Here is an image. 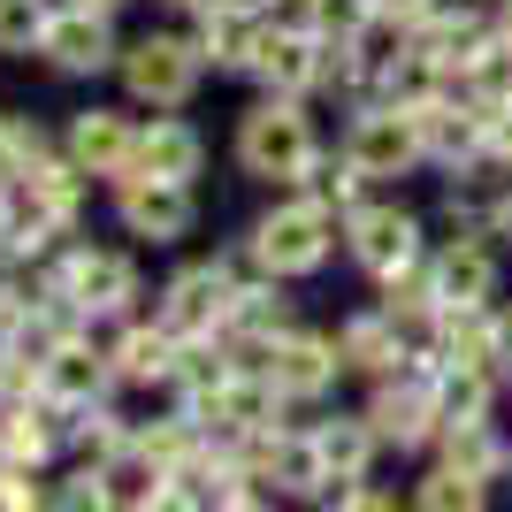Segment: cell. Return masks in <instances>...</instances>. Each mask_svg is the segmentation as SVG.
<instances>
[{
    "label": "cell",
    "instance_id": "obj_1",
    "mask_svg": "<svg viewBox=\"0 0 512 512\" xmlns=\"http://www.w3.org/2000/svg\"><path fill=\"white\" fill-rule=\"evenodd\" d=\"M237 153H245V169H253V176H306V169H314L306 115H299V107H260V115H245Z\"/></svg>",
    "mask_w": 512,
    "mask_h": 512
},
{
    "label": "cell",
    "instance_id": "obj_2",
    "mask_svg": "<svg viewBox=\"0 0 512 512\" xmlns=\"http://www.w3.org/2000/svg\"><path fill=\"white\" fill-rule=\"evenodd\" d=\"M253 253L268 276H306V268H321V253H329V214L321 207H283L268 214L253 230Z\"/></svg>",
    "mask_w": 512,
    "mask_h": 512
},
{
    "label": "cell",
    "instance_id": "obj_3",
    "mask_svg": "<svg viewBox=\"0 0 512 512\" xmlns=\"http://www.w3.org/2000/svg\"><path fill=\"white\" fill-rule=\"evenodd\" d=\"M421 153H428V138H421V123H413V107H367L360 130H352V161H360L367 176H398V169H413Z\"/></svg>",
    "mask_w": 512,
    "mask_h": 512
},
{
    "label": "cell",
    "instance_id": "obj_4",
    "mask_svg": "<svg viewBox=\"0 0 512 512\" xmlns=\"http://www.w3.org/2000/svg\"><path fill=\"white\" fill-rule=\"evenodd\" d=\"M123 77H130L138 100L176 107L184 92H192V77H199V54L184 39H138V46H130V62H123Z\"/></svg>",
    "mask_w": 512,
    "mask_h": 512
},
{
    "label": "cell",
    "instance_id": "obj_5",
    "mask_svg": "<svg viewBox=\"0 0 512 512\" xmlns=\"http://www.w3.org/2000/svg\"><path fill=\"white\" fill-rule=\"evenodd\" d=\"M130 291H138V276L123 253H77L69 276H54V299H69L77 314H123Z\"/></svg>",
    "mask_w": 512,
    "mask_h": 512
},
{
    "label": "cell",
    "instance_id": "obj_6",
    "mask_svg": "<svg viewBox=\"0 0 512 512\" xmlns=\"http://www.w3.org/2000/svg\"><path fill=\"white\" fill-rule=\"evenodd\" d=\"M230 306H237V291H230V276H222V268H184V276L169 283L161 329H169V337H207Z\"/></svg>",
    "mask_w": 512,
    "mask_h": 512
},
{
    "label": "cell",
    "instance_id": "obj_7",
    "mask_svg": "<svg viewBox=\"0 0 512 512\" xmlns=\"http://www.w3.org/2000/svg\"><path fill=\"white\" fill-rule=\"evenodd\" d=\"M123 222L138 237H184L192 230V192H184V176H130L123 184Z\"/></svg>",
    "mask_w": 512,
    "mask_h": 512
},
{
    "label": "cell",
    "instance_id": "obj_8",
    "mask_svg": "<svg viewBox=\"0 0 512 512\" xmlns=\"http://www.w3.org/2000/svg\"><path fill=\"white\" fill-rule=\"evenodd\" d=\"M352 253H360V268L390 276V268H406L421 253V222L406 207H360L352 214Z\"/></svg>",
    "mask_w": 512,
    "mask_h": 512
},
{
    "label": "cell",
    "instance_id": "obj_9",
    "mask_svg": "<svg viewBox=\"0 0 512 512\" xmlns=\"http://www.w3.org/2000/svg\"><path fill=\"white\" fill-rule=\"evenodd\" d=\"M344 352H329L321 337H276L268 344V383L283 390V398H314V390L337 383Z\"/></svg>",
    "mask_w": 512,
    "mask_h": 512
},
{
    "label": "cell",
    "instance_id": "obj_10",
    "mask_svg": "<svg viewBox=\"0 0 512 512\" xmlns=\"http://www.w3.org/2000/svg\"><path fill=\"white\" fill-rule=\"evenodd\" d=\"M329 54H337V46H321L314 23H291L276 39H260V69H268V85H283V92H306L314 77H329V69H337Z\"/></svg>",
    "mask_w": 512,
    "mask_h": 512
},
{
    "label": "cell",
    "instance_id": "obj_11",
    "mask_svg": "<svg viewBox=\"0 0 512 512\" xmlns=\"http://www.w3.org/2000/svg\"><path fill=\"white\" fill-rule=\"evenodd\" d=\"M497 291V260L482 237H451L444 253H436V299L444 306H490Z\"/></svg>",
    "mask_w": 512,
    "mask_h": 512
},
{
    "label": "cell",
    "instance_id": "obj_12",
    "mask_svg": "<svg viewBox=\"0 0 512 512\" xmlns=\"http://www.w3.org/2000/svg\"><path fill=\"white\" fill-rule=\"evenodd\" d=\"M375 436H390V444H428L436 436V421H444V406H436V375H421V383H390L383 398H375Z\"/></svg>",
    "mask_w": 512,
    "mask_h": 512
},
{
    "label": "cell",
    "instance_id": "obj_13",
    "mask_svg": "<svg viewBox=\"0 0 512 512\" xmlns=\"http://www.w3.org/2000/svg\"><path fill=\"white\" fill-rule=\"evenodd\" d=\"M130 153H138V138L123 130V115H77L69 123V161L77 169H92V176H115V169H130Z\"/></svg>",
    "mask_w": 512,
    "mask_h": 512
},
{
    "label": "cell",
    "instance_id": "obj_14",
    "mask_svg": "<svg viewBox=\"0 0 512 512\" xmlns=\"http://www.w3.org/2000/svg\"><path fill=\"white\" fill-rule=\"evenodd\" d=\"M46 54H54V69H100L107 62V23L92 16V8H69V16L46 23Z\"/></svg>",
    "mask_w": 512,
    "mask_h": 512
},
{
    "label": "cell",
    "instance_id": "obj_15",
    "mask_svg": "<svg viewBox=\"0 0 512 512\" xmlns=\"http://www.w3.org/2000/svg\"><path fill=\"white\" fill-rule=\"evenodd\" d=\"M146 176H192L199 169V130L192 123H176V115H161V123L138 138V153H130Z\"/></svg>",
    "mask_w": 512,
    "mask_h": 512
},
{
    "label": "cell",
    "instance_id": "obj_16",
    "mask_svg": "<svg viewBox=\"0 0 512 512\" xmlns=\"http://www.w3.org/2000/svg\"><path fill=\"white\" fill-rule=\"evenodd\" d=\"M459 77H467V100H474V107H505V100H512V31H505V39L490 31V39L467 54V69H459Z\"/></svg>",
    "mask_w": 512,
    "mask_h": 512
},
{
    "label": "cell",
    "instance_id": "obj_17",
    "mask_svg": "<svg viewBox=\"0 0 512 512\" xmlns=\"http://www.w3.org/2000/svg\"><path fill=\"white\" fill-rule=\"evenodd\" d=\"M444 467L474 474V482H490V474H497V467H512V459L497 451L490 421H444Z\"/></svg>",
    "mask_w": 512,
    "mask_h": 512
},
{
    "label": "cell",
    "instance_id": "obj_18",
    "mask_svg": "<svg viewBox=\"0 0 512 512\" xmlns=\"http://www.w3.org/2000/svg\"><path fill=\"white\" fill-rule=\"evenodd\" d=\"M490 367H459L444 360V375H436V406H444V421H490Z\"/></svg>",
    "mask_w": 512,
    "mask_h": 512
},
{
    "label": "cell",
    "instance_id": "obj_19",
    "mask_svg": "<svg viewBox=\"0 0 512 512\" xmlns=\"http://www.w3.org/2000/svg\"><path fill=\"white\" fill-rule=\"evenodd\" d=\"M39 375H46V390H54L62 406H85L92 390L107 383V367L92 360L85 344H54V352H46V367H39Z\"/></svg>",
    "mask_w": 512,
    "mask_h": 512
},
{
    "label": "cell",
    "instance_id": "obj_20",
    "mask_svg": "<svg viewBox=\"0 0 512 512\" xmlns=\"http://www.w3.org/2000/svg\"><path fill=\"white\" fill-rule=\"evenodd\" d=\"M314 444H321V467L337 474V482H360L367 451H375V421H329Z\"/></svg>",
    "mask_w": 512,
    "mask_h": 512
},
{
    "label": "cell",
    "instance_id": "obj_21",
    "mask_svg": "<svg viewBox=\"0 0 512 512\" xmlns=\"http://www.w3.org/2000/svg\"><path fill=\"white\" fill-rule=\"evenodd\" d=\"M107 497H123V505H161V497H169V474H161L153 451H138V459L115 451V459H107Z\"/></svg>",
    "mask_w": 512,
    "mask_h": 512
},
{
    "label": "cell",
    "instance_id": "obj_22",
    "mask_svg": "<svg viewBox=\"0 0 512 512\" xmlns=\"http://www.w3.org/2000/svg\"><path fill=\"white\" fill-rule=\"evenodd\" d=\"M115 367H123L130 383H153V375H169V329H130L123 344H115Z\"/></svg>",
    "mask_w": 512,
    "mask_h": 512
},
{
    "label": "cell",
    "instance_id": "obj_23",
    "mask_svg": "<svg viewBox=\"0 0 512 512\" xmlns=\"http://www.w3.org/2000/svg\"><path fill=\"white\" fill-rule=\"evenodd\" d=\"M344 360H352V367H390V360H398V314H390V321H375V314L352 321V329H344Z\"/></svg>",
    "mask_w": 512,
    "mask_h": 512
},
{
    "label": "cell",
    "instance_id": "obj_24",
    "mask_svg": "<svg viewBox=\"0 0 512 512\" xmlns=\"http://www.w3.org/2000/svg\"><path fill=\"white\" fill-rule=\"evenodd\" d=\"M46 8L39 0H0V54H23V46H39L46 39Z\"/></svg>",
    "mask_w": 512,
    "mask_h": 512
},
{
    "label": "cell",
    "instance_id": "obj_25",
    "mask_svg": "<svg viewBox=\"0 0 512 512\" xmlns=\"http://www.w3.org/2000/svg\"><path fill=\"white\" fill-rule=\"evenodd\" d=\"M421 505H428V512H451V505L474 512V505H482V482H474V474H459V467H444V474L421 490Z\"/></svg>",
    "mask_w": 512,
    "mask_h": 512
},
{
    "label": "cell",
    "instance_id": "obj_26",
    "mask_svg": "<svg viewBox=\"0 0 512 512\" xmlns=\"http://www.w3.org/2000/svg\"><path fill=\"white\" fill-rule=\"evenodd\" d=\"M230 314L245 321L253 337H268V329H283V291H276V283H260V291H237Z\"/></svg>",
    "mask_w": 512,
    "mask_h": 512
},
{
    "label": "cell",
    "instance_id": "obj_27",
    "mask_svg": "<svg viewBox=\"0 0 512 512\" xmlns=\"http://www.w3.org/2000/svg\"><path fill=\"white\" fill-rule=\"evenodd\" d=\"M482 138H490V161H512V100L482 107Z\"/></svg>",
    "mask_w": 512,
    "mask_h": 512
},
{
    "label": "cell",
    "instance_id": "obj_28",
    "mask_svg": "<svg viewBox=\"0 0 512 512\" xmlns=\"http://www.w3.org/2000/svg\"><path fill=\"white\" fill-rule=\"evenodd\" d=\"M8 459H31V467L46 459V428H31V413H23V421L8 428Z\"/></svg>",
    "mask_w": 512,
    "mask_h": 512
},
{
    "label": "cell",
    "instance_id": "obj_29",
    "mask_svg": "<svg viewBox=\"0 0 512 512\" xmlns=\"http://www.w3.org/2000/svg\"><path fill=\"white\" fill-rule=\"evenodd\" d=\"M184 383H192V390H222V383H230V367H214V352H184Z\"/></svg>",
    "mask_w": 512,
    "mask_h": 512
},
{
    "label": "cell",
    "instance_id": "obj_30",
    "mask_svg": "<svg viewBox=\"0 0 512 512\" xmlns=\"http://www.w3.org/2000/svg\"><path fill=\"white\" fill-rule=\"evenodd\" d=\"M146 451L161 459V467H176V459L192 451V436H184V428H161V436H146Z\"/></svg>",
    "mask_w": 512,
    "mask_h": 512
},
{
    "label": "cell",
    "instance_id": "obj_31",
    "mask_svg": "<svg viewBox=\"0 0 512 512\" xmlns=\"http://www.w3.org/2000/svg\"><path fill=\"white\" fill-rule=\"evenodd\" d=\"M0 505H39V490H31L23 474H0Z\"/></svg>",
    "mask_w": 512,
    "mask_h": 512
},
{
    "label": "cell",
    "instance_id": "obj_32",
    "mask_svg": "<svg viewBox=\"0 0 512 512\" xmlns=\"http://www.w3.org/2000/svg\"><path fill=\"white\" fill-rule=\"evenodd\" d=\"M490 237H505V245H512V192L490 207Z\"/></svg>",
    "mask_w": 512,
    "mask_h": 512
},
{
    "label": "cell",
    "instance_id": "obj_33",
    "mask_svg": "<svg viewBox=\"0 0 512 512\" xmlns=\"http://www.w3.org/2000/svg\"><path fill=\"white\" fill-rule=\"evenodd\" d=\"M230 8H245V16H253V8H268V0H230Z\"/></svg>",
    "mask_w": 512,
    "mask_h": 512
}]
</instances>
